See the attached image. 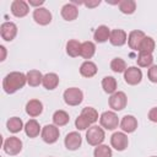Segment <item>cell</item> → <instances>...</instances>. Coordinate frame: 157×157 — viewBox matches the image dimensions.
<instances>
[{
  "label": "cell",
  "mask_w": 157,
  "mask_h": 157,
  "mask_svg": "<svg viewBox=\"0 0 157 157\" xmlns=\"http://www.w3.org/2000/svg\"><path fill=\"white\" fill-rule=\"evenodd\" d=\"M27 83V76L20 71H12L7 74L2 80V88L7 94H12L18 90L23 88Z\"/></svg>",
  "instance_id": "6da1fadb"
},
{
  "label": "cell",
  "mask_w": 157,
  "mask_h": 157,
  "mask_svg": "<svg viewBox=\"0 0 157 157\" xmlns=\"http://www.w3.org/2000/svg\"><path fill=\"white\" fill-rule=\"evenodd\" d=\"M104 137H105L104 130L98 125H92L86 131V140L91 146L102 145V142L104 141Z\"/></svg>",
  "instance_id": "7a4b0ae2"
},
{
  "label": "cell",
  "mask_w": 157,
  "mask_h": 157,
  "mask_svg": "<svg viewBox=\"0 0 157 157\" xmlns=\"http://www.w3.org/2000/svg\"><path fill=\"white\" fill-rule=\"evenodd\" d=\"M64 101L67 105H78L83 101V93L77 87H70L64 92Z\"/></svg>",
  "instance_id": "3957f363"
},
{
  "label": "cell",
  "mask_w": 157,
  "mask_h": 157,
  "mask_svg": "<svg viewBox=\"0 0 157 157\" xmlns=\"http://www.w3.org/2000/svg\"><path fill=\"white\" fill-rule=\"evenodd\" d=\"M99 123H101V126L107 129V130H114L115 128H118V125L120 124L119 123V118L118 115L114 113V112H110V110H107V112H103L99 117Z\"/></svg>",
  "instance_id": "277c9868"
},
{
  "label": "cell",
  "mask_w": 157,
  "mask_h": 157,
  "mask_svg": "<svg viewBox=\"0 0 157 157\" xmlns=\"http://www.w3.org/2000/svg\"><path fill=\"white\" fill-rule=\"evenodd\" d=\"M126 103H128V97L121 91H118V92H114L113 94H110L109 101H108L109 107L115 112L123 110L126 107Z\"/></svg>",
  "instance_id": "5b68a950"
},
{
  "label": "cell",
  "mask_w": 157,
  "mask_h": 157,
  "mask_svg": "<svg viewBox=\"0 0 157 157\" xmlns=\"http://www.w3.org/2000/svg\"><path fill=\"white\" fill-rule=\"evenodd\" d=\"M59 134H60V131H59V128L56 125L48 124L42 129L40 136H42V139L45 144H54V142L58 141Z\"/></svg>",
  "instance_id": "8992f818"
},
{
  "label": "cell",
  "mask_w": 157,
  "mask_h": 157,
  "mask_svg": "<svg viewBox=\"0 0 157 157\" xmlns=\"http://www.w3.org/2000/svg\"><path fill=\"white\" fill-rule=\"evenodd\" d=\"M4 151L10 156H16L22 151V141L16 136H10L4 142Z\"/></svg>",
  "instance_id": "52a82bcc"
},
{
  "label": "cell",
  "mask_w": 157,
  "mask_h": 157,
  "mask_svg": "<svg viewBox=\"0 0 157 157\" xmlns=\"http://www.w3.org/2000/svg\"><path fill=\"white\" fill-rule=\"evenodd\" d=\"M124 80L128 85H139L142 80V71L137 66H129L124 72Z\"/></svg>",
  "instance_id": "ba28073f"
},
{
  "label": "cell",
  "mask_w": 157,
  "mask_h": 157,
  "mask_svg": "<svg viewBox=\"0 0 157 157\" xmlns=\"http://www.w3.org/2000/svg\"><path fill=\"white\" fill-rule=\"evenodd\" d=\"M0 34L4 40L11 42L17 34V26L13 22H4L0 26Z\"/></svg>",
  "instance_id": "9c48e42d"
},
{
  "label": "cell",
  "mask_w": 157,
  "mask_h": 157,
  "mask_svg": "<svg viewBox=\"0 0 157 157\" xmlns=\"http://www.w3.org/2000/svg\"><path fill=\"white\" fill-rule=\"evenodd\" d=\"M145 33L142 31H139V29H135V31H131L128 36V45L130 47V49L135 50V52H139L140 50V45L145 38Z\"/></svg>",
  "instance_id": "30bf717a"
},
{
  "label": "cell",
  "mask_w": 157,
  "mask_h": 157,
  "mask_svg": "<svg viewBox=\"0 0 157 157\" xmlns=\"http://www.w3.org/2000/svg\"><path fill=\"white\" fill-rule=\"evenodd\" d=\"M110 145L113 148H115L117 151H124L128 145H129V140L128 136L124 132H114L110 136Z\"/></svg>",
  "instance_id": "8fae6325"
},
{
  "label": "cell",
  "mask_w": 157,
  "mask_h": 157,
  "mask_svg": "<svg viewBox=\"0 0 157 157\" xmlns=\"http://www.w3.org/2000/svg\"><path fill=\"white\" fill-rule=\"evenodd\" d=\"M33 20L40 26H47L52 22V13L45 7H38L33 11Z\"/></svg>",
  "instance_id": "7c38bea8"
},
{
  "label": "cell",
  "mask_w": 157,
  "mask_h": 157,
  "mask_svg": "<svg viewBox=\"0 0 157 157\" xmlns=\"http://www.w3.org/2000/svg\"><path fill=\"white\" fill-rule=\"evenodd\" d=\"M29 12V5L25 0H13L11 2V13L15 17H25Z\"/></svg>",
  "instance_id": "4fadbf2b"
},
{
  "label": "cell",
  "mask_w": 157,
  "mask_h": 157,
  "mask_svg": "<svg viewBox=\"0 0 157 157\" xmlns=\"http://www.w3.org/2000/svg\"><path fill=\"white\" fill-rule=\"evenodd\" d=\"M109 42L114 47H121L128 42V34L124 29H120V28L113 29V31H110Z\"/></svg>",
  "instance_id": "5bb4252c"
},
{
  "label": "cell",
  "mask_w": 157,
  "mask_h": 157,
  "mask_svg": "<svg viewBox=\"0 0 157 157\" xmlns=\"http://www.w3.org/2000/svg\"><path fill=\"white\" fill-rule=\"evenodd\" d=\"M64 144H65V147L70 151H75L77 150L81 144H82V137L81 135L77 132V131H71L66 135L65 140H64Z\"/></svg>",
  "instance_id": "9a60e30c"
},
{
  "label": "cell",
  "mask_w": 157,
  "mask_h": 157,
  "mask_svg": "<svg viewBox=\"0 0 157 157\" xmlns=\"http://www.w3.org/2000/svg\"><path fill=\"white\" fill-rule=\"evenodd\" d=\"M43 112V103L39 101V99H31L27 102L26 104V113L32 117V118H36L38 115H40Z\"/></svg>",
  "instance_id": "2e32d148"
},
{
  "label": "cell",
  "mask_w": 157,
  "mask_h": 157,
  "mask_svg": "<svg viewBox=\"0 0 157 157\" xmlns=\"http://www.w3.org/2000/svg\"><path fill=\"white\" fill-rule=\"evenodd\" d=\"M120 128L124 132L131 134L137 129V120L134 115H124L120 121Z\"/></svg>",
  "instance_id": "e0dca14e"
},
{
  "label": "cell",
  "mask_w": 157,
  "mask_h": 157,
  "mask_svg": "<svg viewBox=\"0 0 157 157\" xmlns=\"http://www.w3.org/2000/svg\"><path fill=\"white\" fill-rule=\"evenodd\" d=\"M78 16V9L75 6L74 2L71 4H65L61 7V17L65 21H74Z\"/></svg>",
  "instance_id": "ac0fdd59"
},
{
  "label": "cell",
  "mask_w": 157,
  "mask_h": 157,
  "mask_svg": "<svg viewBox=\"0 0 157 157\" xmlns=\"http://www.w3.org/2000/svg\"><path fill=\"white\" fill-rule=\"evenodd\" d=\"M97 70H98L97 69V65L93 61H90V60L83 61L81 64V66H80V74H81V76L87 77V78L93 77L97 74Z\"/></svg>",
  "instance_id": "d6986e66"
},
{
  "label": "cell",
  "mask_w": 157,
  "mask_h": 157,
  "mask_svg": "<svg viewBox=\"0 0 157 157\" xmlns=\"http://www.w3.org/2000/svg\"><path fill=\"white\" fill-rule=\"evenodd\" d=\"M25 132L28 137L33 139V137H37L39 135V132H42L40 130V126H39V123L36 120V119H29L26 125H25Z\"/></svg>",
  "instance_id": "ffe728a7"
},
{
  "label": "cell",
  "mask_w": 157,
  "mask_h": 157,
  "mask_svg": "<svg viewBox=\"0 0 157 157\" xmlns=\"http://www.w3.org/2000/svg\"><path fill=\"white\" fill-rule=\"evenodd\" d=\"M109 36H110V31L107 26L102 25V26H98L97 29L94 31L93 33V39L97 42V43H104L109 39Z\"/></svg>",
  "instance_id": "44dd1931"
},
{
  "label": "cell",
  "mask_w": 157,
  "mask_h": 157,
  "mask_svg": "<svg viewBox=\"0 0 157 157\" xmlns=\"http://www.w3.org/2000/svg\"><path fill=\"white\" fill-rule=\"evenodd\" d=\"M42 85L44 86V88L52 91V90L58 87V85H59V76L56 74H54V72H48V74H45L43 76Z\"/></svg>",
  "instance_id": "7402d4cb"
},
{
  "label": "cell",
  "mask_w": 157,
  "mask_h": 157,
  "mask_svg": "<svg viewBox=\"0 0 157 157\" xmlns=\"http://www.w3.org/2000/svg\"><path fill=\"white\" fill-rule=\"evenodd\" d=\"M96 53V45L91 40H86L83 43H81V52H80V55L83 58V59H91Z\"/></svg>",
  "instance_id": "603a6c76"
},
{
  "label": "cell",
  "mask_w": 157,
  "mask_h": 157,
  "mask_svg": "<svg viewBox=\"0 0 157 157\" xmlns=\"http://www.w3.org/2000/svg\"><path fill=\"white\" fill-rule=\"evenodd\" d=\"M27 83L32 87H37L43 82V75L39 70H29L27 74Z\"/></svg>",
  "instance_id": "cb8c5ba5"
},
{
  "label": "cell",
  "mask_w": 157,
  "mask_h": 157,
  "mask_svg": "<svg viewBox=\"0 0 157 157\" xmlns=\"http://www.w3.org/2000/svg\"><path fill=\"white\" fill-rule=\"evenodd\" d=\"M6 128H7V130H9L10 132H12V134L20 132L22 129H25L23 121H22V119L18 118V117H12V118H10V119L7 120V123H6Z\"/></svg>",
  "instance_id": "d4e9b609"
},
{
  "label": "cell",
  "mask_w": 157,
  "mask_h": 157,
  "mask_svg": "<svg viewBox=\"0 0 157 157\" xmlns=\"http://www.w3.org/2000/svg\"><path fill=\"white\" fill-rule=\"evenodd\" d=\"M81 52V43L77 39H70L66 43V53L71 58H76L80 55Z\"/></svg>",
  "instance_id": "484cf974"
},
{
  "label": "cell",
  "mask_w": 157,
  "mask_h": 157,
  "mask_svg": "<svg viewBox=\"0 0 157 157\" xmlns=\"http://www.w3.org/2000/svg\"><path fill=\"white\" fill-rule=\"evenodd\" d=\"M117 80L113 76H105L102 80V87L104 90L105 93L113 94L114 92H117Z\"/></svg>",
  "instance_id": "4316f807"
},
{
  "label": "cell",
  "mask_w": 157,
  "mask_h": 157,
  "mask_svg": "<svg viewBox=\"0 0 157 157\" xmlns=\"http://www.w3.org/2000/svg\"><path fill=\"white\" fill-rule=\"evenodd\" d=\"M69 120H70V117L65 110L59 109L53 114V123L56 126H64L69 123Z\"/></svg>",
  "instance_id": "83f0119b"
},
{
  "label": "cell",
  "mask_w": 157,
  "mask_h": 157,
  "mask_svg": "<svg viewBox=\"0 0 157 157\" xmlns=\"http://www.w3.org/2000/svg\"><path fill=\"white\" fill-rule=\"evenodd\" d=\"M136 63L140 67H148L152 66L153 63V56L151 53H145V52H140L136 59Z\"/></svg>",
  "instance_id": "f1b7e54d"
},
{
  "label": "cell",
  "mask_w": 157,
  "mask_h": 157,
  "mask_svg": "<svg viewBox=\"0 0 157 157\" xmlns=\"http://www.w3.org/2000/svg\"><path fill=\"white\" fill-rule=\"evenodd\" d=\"M118 5H119L120 12H123L125 15H131L136 10V2L134 0H121V1H119Z\"/></svg>",
  "instance_id": "f546056e"
},
{
  "label": "cell",
  "mask_w": 157,
  "mask_h": 157,
  "mask_svg": "<svg viewBox=\"0 0 157 157\" xmlns=\"http://www.w3.org/2000/svg\"><path fill=\"white\" fill-rule=\"evenodd\" d=\"M81 115L90 123V124H94L97 120H98V112L92 108V107H86L82 109L81 112Z\"/></svg>",
  "instance_id": "4dcf8cb0"
},
{
  "label": "cell",
  "mask_w": 157,
  "mask_h": 157,
  "mask_svg": "<svg viewBox=\"0 0 157 157\" xmlns=\"http://www.w3.org/2000/svg\"><path fill=\"white\" fill-rule=\"evenodd\" d=\"M110 69L117 72V74H120V72H125V70L128 69L126 67V63L124 59L121 58H114L112 61H110Z\"/></svg>",
  "instance_id": "1f68e13d"
},
{
  "label": "cell",
  "mask_w": 157,
  "mask_h": 157,
  "mask_svg": "<svg viewBox=\"0 0 157 157\" xmlns=\"http://www.w3.org/2000/svg\"><path fill=\"white\" fill-rule=\"evenodd\" d=\"M155 47H156V43H155L153 38L146 36L144 38L141 45H140V50L139 52H145V53H151L152 54V52L155 50Z\"/></svg>",
  "instance_id": "d6a6232c"
},
{
  "label": "cell",
  "mask_w": 157,
  "mask_h": 157,
  "mask_svg": "<svg viewBox=\"0 0 157 157\" xmlns=\"http://www.w3.org/2000/svg\"><path fill=\"white\" fill-rule=\"evenodd\" d=\"M93 156L94 157H112L113 152H112V148L108 147L107 145H98L93 151Z\"/></svg>",
  "instance_id": "836d02e7"
},
{
  "label": "cell",
  "mask_w": 157,
  "mask_h": 157,
  "mask_svg": "<svg viewBox=\"0 0 157 157\" xmlns=\"http://www.w3.org/2000/svg\"><path fill=\"white\" fill-rule=\"evenodd\" d=\"M75 126H76L78 130H86V129H88V128L91 126V124L80 114V115L76 118V120H75Z\"/></svg>",
  "instance_id": "e575fe53"
},
{
  "label": "cell",
  "mask_w": 157,
  "mask_h": 157,
  "mask_svg": "<svg viewBox=\"0 0 157 157\" xmlns=\"http://www.w3.org/2000/svg\"><path fill=\"white\" fill-rule=\"evenodd\" d=\"M147 77L151 82L157 83V65H152L150 66L148 71H147Z\"/></svg>",
  "instance_id": "d590c367"
},
{
  "label": "cell",
  "mask_w": 157,
  "mask_h": 157,
  "mask_svg": "<svg viewBox=\"0 0 157 157\" xmlns=\"http://www.w3.org/2000/svg\"><path fill=\"white\" fill-rule=\"evenodd\" d=\"M147 117H148V119H150L151 121L157 123V107L151 108L150 112H148V114H147Z\"/></svg>",
  "instance_id": "8d00e7d4"
},
{
  "label": "cell",
  "mask_w": 157,
  "mask_h": 157,
  "mask_svg": "<svg viewBox=\"0 0 157 157\" xmlns=\"http://www.w3.org/2000/svg\"><path fill=\"white\" fill-rule=\"evenodd\" d=\"M44 4V0H28V5L31 6H36V9H38L40 5Z\"/></svg>",
  "instance_id": "74e56055"
},
{
  "label": "cell",
  "mask_w": 157,
  "mask_h": 157,
  "mask_svg": "<svg viewBox=\"0 0 157 157\" xmlns=\"http://www.w3.org/2000/svg\"><path fill=\"white\" fill-rule=\"evenodd\" d=\"M99 4H101V1H99V0H96V1H93V2H91V1L85 2V6H87V7H96V6H98Z\"/></svg>",
  "instance_id": "f35d334b"
},
{
  "label": "cell",
  "mask_w": 157,
  "mask_h": 157,
  "mask_svg": "<svg viewBox=\"0 0 157 157\" xmlns=\"http://www.w3.org/2000/svg\"><path fill=\"white\" fill-rule=\"evenodd\" d=\"M0 50L2 52V55H1V58H0V61H4L5 58H6V48H5L4 45H0Z\"/></svg>",
  "instance_id": "ab89813d"
},
{
  "label": "cell",
  "mask_w": 157,
  "mask_h": 157,
  "mask_svg": "<svg viewBox=\"0 0 157 157\" xmlns=\"http://www.w3.org/2000/svg\"><path fill=\"white\" fill-rule=\"evenodd\" d=\"M151 157H156V156H151Z\"/></svg>",
  "instance_id": "60d3db41"
}]
</instances>
